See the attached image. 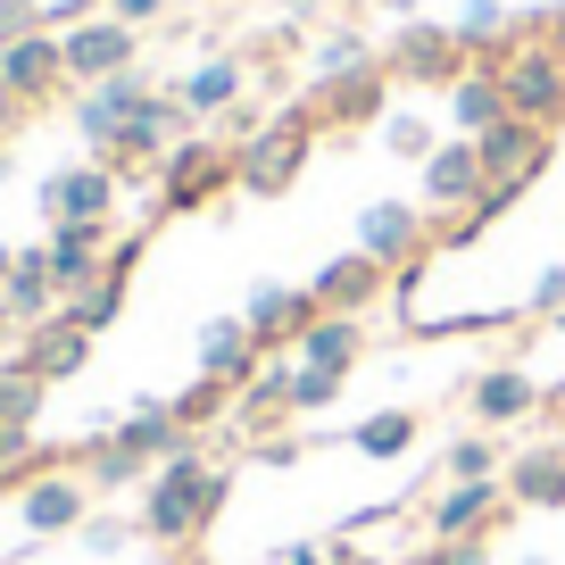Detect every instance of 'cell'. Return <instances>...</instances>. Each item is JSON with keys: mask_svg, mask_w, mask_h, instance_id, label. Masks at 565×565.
I'll list each match as a JSON object with an SVG mask.
<instances>
[{"mask_svg": "<svg viewBox=\"0 0 565 565\" xmlns=\"http://www.w3.org/2000/svg\"><path fill=\"white\" fill-rule=\"evenodd\" d=\"M225 499H233V466H216L209 449H175V458H159L150 466V482H141V541H159V548H192L200 532L225 515Z\"/></svg>", "mask_w": 565, "mask_h": 565, "instance_id": "obj_1", "label": "cell"}, {"mask_svg": "<svg viewBox=\"0 0 565 565\" xmlns=\"http://www.w3.org/2000/svg\"><path fill=\"white\" fill-rule=\"evenodd\" d=\"M317 108H291L282 125H258V134H242L233 141V192H249V200H282L291 183H300V167H308V150H317Z\"/></svg>", "mask_w": 565, "mask_h": 565, "instance_id": "obj_2", "label": "cell"}, {"mask_svg": "<svg viewBox=\"0 0 565 565\" xmlns=\"http://www.w3.org/2000/svg\"><path fill=\"white\" fill-rule=\"evenodd\" d=\"M233 192V141H209V134H183L175 150L159 159V200H150V216H200L216 209V200Z\"/></svg>", "mask_w": 565, "mask_h": 565, "instance_id": "obj_3", "label": "cell"}, {"mask_svg": "<svg viewBox=\"0 0 565 565\" xmlns=\"http://www.w3.org/2000/svg\"><path fill=\"white\" fill-rule=\"evenodd\" d=\"M499 92H508V117L532 125H565V42H508L499 51Z\"/></svg>", "mask_w": 565, "mask_h": 565, "instance_id": "obj_4", "label": "cell"}, {"mask_svg": "<svg viewBox=\"0 0 565 565\" xmlns=\"http://www.w3.org/2000/svg\"><path fill=\"white\" fill-rule=\"evenodd\" d=\"M475 67V58L458 51V34L449 25H424V18H407L399 34L383 42V75L391 84H424V92H449L458 75Z\"/></svg>", "mask_w": 565, "mask_h": 565, "instance_id": "obj_5", "label": "cell"}, {"mask_svg": "<svg viewBox=\"0 0 565 565\" xmlns=\"http://www.w3.org/2000/svg\"><path fill=\"white\" fill-rule=\"evenodd\" d=\"M482 150V183H541L557 167V125H532V117H499L491 134H475Z\"/></svg>", "mask_w": 565, "mask_h": 565, "instance_id": "obj_6", "label": "cell"}, {"mask_svg": "<svg viewBox=\"0 0 565 565\" xmlns=\"http://www.w3.org/2000/svg\"><path fill=\"white\" fill-rule=\"evenodd\" d=\"M58 58H67V84H108V75L141 67V34L100 9V18H84V25L58 34Z\"/></svg>", "mask_w": 565, "mask_h": 565, "instance_id": "obj_7", "label": "cell"}, {"mask_svg": "<svg viewBox=\"0 0 565 565\" xmlns=\"http://www.w3.org/2000/svg\"><path fill=\"white\" fill-rule=\"evenodd\" d=\"M150 100V67H125V75H108V84H92L84 100H75V134H84V159H117V134H125V117Z\"/></svg>", "mask_w": 565, "mask_h": 565, "instance_id": "obj_8", "label": "cell"}, {"mask_svg": "<svg viewBox=\"0 0 565 565\" xmlns=\"http://www.w3.org/2000/svg\"><path fill=\"white\" fill-rule=\"evenodd\" d=\"M317 317L324 308H317L308 282H258V291L242 300V324H249V341H258L266 358H291V341H300Z\"/></svg>", "mask_w": 565, "mask_h": 565, "instance_id": "obj_9", "label": "cell"}, {"mask_svg": "<svg viewBox=\"0 0 565 565\" xmlns=\"http://www.w3.org/2000/svg\"><path fill=\"white\" fill-rule=\"evenodd\" d=\"M84 515H92V482L75 475V466H51V475H34V482L18 491V524H25V541L84 532Z\"/></svg>", "mask_w": 565, "mask_h": 565, "instance_id": "obj_10", "label": "cell"}, {"mask_svg": "<svg viewBox=\"0 0 565 565\" xmlns=\"http://www.w3.org/2000/svg\"><path fill=\"white\" fill-rule=\"evenodd\" d=\"M308 291H317V308H333V317H374V308L391 300V266L366 258V249H341L333 266L308 275Z\"/></svg>", "mask_w": 565, "mask_h": 565, "instance_id": "obj_11", "label": "cell"}, {"mask_svg": "<svg viewBox=\"0 0 565 565\" xmlns=\"http://www.w3.org/2000/svg\"><path fill=\"white\" fill-rule=\"evenodd\" d=\"M508 508H515V499H508V482H499V475H482V482H449V491L424 508V532H433V541H482V532H491Z\"/></svg>", "mask_w": 565, "mask_h": 565, "instance_id": "obj_12", "label": "cell"}, {"mask_svg": "<svg viewBox=\"0 0 565 565\" xmlns=\"http://www.w3.org/2000/svg\"><path fill=\"white\" fill-rule=\"evenodd\" d=\"M108 209H117V167L84 159V167L42 175V216L51 225H108Z\"/></svg>", "mask_w": 565, "mask_h": 565, "instance_id": "obj_13", "label": "cell"}, {"mask_svg": "<svg viewBox=\"0 0 565 565\" xmlns=\"http://www.w3.org/2000/svg\"><path fill=\"white\" fill-rule=\"evenodd\" d=\"M358 249L383 266H407L433 249V216L416 209V200H374V209H358Z\"/></svg>", "mask_w": 565, "mask_h": 565, "instance_id": "obj_14", "label": "cell"}, {"mask_svg": "<svg viewBox=\"0 0 565 565\" xmlns=\"http://www.w3.org/2000/svg\"><path fill=\"white\" fill-rule=\"evenodd\" d=\"M192 134V108L175 100V92H150V100L134 108V117H125V134H117V159L108 167H159L167 150H175V141Z\"/></svg>", "mask_w": 565, "mask_h": 565, "instance_id": "obj_15", "label": "cell"}, {"mask_svg": "<svg viewBox=\"0 0 565 565\" xmlns=\"http://www.w3.org/2000/svg\"><path fill=\"white\" fill-rule=\"evenodd\" d=\"M58 282H51V249H18V266H9V282H0V324L9 333H34V324H51L58 317Z\"/></svg>", "mask_w": 565, "mask_h": 565, "instance_id": "obj_16", "label": "cell"}, {"mask_svg": "<svg viewBox=\"0 0 565 565\" xmlns=\"http://www.w3.org/2000/svg\"><path fill=\"white\" fill-rule=\"evenodd\" d=\"M92 341H100V333H84V324L58 308L51 324H34V333L18 341V366H25V374H42V383L58 391V383H75V374L92 366Z\"/></svg>", "mask_w": 565, "mask_h": 565, "instance_id": "obj_17", "label": "cell"}, {"mask_svg": "<svg viewBox=\"0 0 565 565\" xmlns=\"http://www.w3.org/2000/svg\"><path fill=\"white\" fill-rule=\"evenodd\" d=\"M0 84L18 92L25 108L58 100V84H67V58H58V34H18V42H0Z\"/></svg>", "mask_w": 565, "mask_h": 565, "instance_id": "obj_18", "label": "cell"}, {"mask_svg": "<svg viewBox=\"0 0 565 565\" xmlns=\"http://www.w3.org/2000/svg\"><path fill=\"white\" fill-rule=\"evenodd\" d=\"M475 200H482V150L458 134V141H441V150L424 159V200L416 209L441 216V209H475Z\"/></svg>", "mask_w": 565, "mask_h": 565, "instance_id": "obj_19", "label": "cell"}, {"mask_svg": "<svg viewBox=\"0 0 565 565\" xmlns=\"http://www.w3.org/2000/svg\"><path fill=\"white\" fill-rule=\"evenodd\" d=\"M391 117V75L358 67V75H317V125H383Z\"/></svg>", "mask_w": 565, "mask_h": 565, "instance_id": "obj_20", "label": "cell"}, {"mask_svg": "<svg viewBox=\"0 0 565 565\" xmlns=\"http://www.w3.org/2000/svg\"><path fill=\"white\" fill-rule=\"evenodd\" d=\"M125 449H134L141 466H159V458H175V449H192L200 433H183V416H175V399H134L117 424H108Z\"/></svg>", "mask_w": 565, "mask_h": 565, "instance_id": "obj_21", "label": "cell"}, {"mask_svg": "<svg viewBox=\"0 0 565 565\" xmlns=\"http://www.w3.org/2000/svg\"><path fill=\"white\" fill-rule=\"evenodd\" d=\"M51 282H58V300H75V291H84L92 275H100L108 266V249H117V233L108 225H51Z\"/></svg>", "mask_w": 565, "mask_h": 565, "instance_id": "obj_22", "label": "cell"}, {"mask_svg": "<svg viewBox=\"0 0 565 565\" xmlns=\"http://www.w3.org/2000/svg\"><path fill=\"white\" fill-rule=\"evenodd\" d=\"M466 407H475V424H482V433H508V424H524L532 407H541V383H532L524 366H491V374H475Z\"/></svg>", "mask_w": 565, "mask_h": 565, "instance_id": "obj_23", "label": "cell"}, {"mask_svg": "<svg viewBox=\"0 0 565 565\" xmlns=\"http://www.w3.org/2000/svg\"><path fill=\"white\" fill-rule=\"evenodd\" d=\"M499 482H508V499H515V508L557 515V508H565V449H557V441H548V449H515Z\"/></svg>", "mask_w": 565, "mask_h": 565, "instance_id": "obj_24", "label": "cell"}, {"mask_svg": "<svg viewBox=\"0 0 565 565\" xmlns=\"http://www.w3.org/2000/svg\"><path fill=\"white\" fill-rule=\"evenodd\" d=\"M258 366H266V350L249 341V324H242V317H209V324H200V374H216V383L242 391Z\"/></svg>", "mask_w": 565, "mask_h": 565, "instance_id": "obj_25", "label": "cell"}, {"mask_svg": "<svg viewBox=\"0 0 565 565\" xmlns=\"http://www.w3.org/2000/svg\"><path fill=\"white\" fill-rule=\"evenodd\" d=\"M291 358H300V366H324V374H358V358H366V317H333V308H324V317L291 341Z\"/></svg>", "mask_w": 565, "mask_h": 565, "instance_id": "obj_26", "label": "cell"}, {"mask_svg": "<svg viewBox=\"0 0 565 565\" xmlns=\"http://www.w3.org/2000/svg\"><path fill=\"white\" fill-rule=\"evenodd\" d=\"M499 117H508V92H499V67H491V58H475V67H466L458 84H449V125H458V134L475 141V134H491Z\"/></svg>", "mask_w": 565, "mask_h": 565, "instance_id": "obj_27", "label": "cell"}, {"mask_svg": "<svg viewBox=\"0 0 565 565\" xmlns=\"http://www.w3.org/2000/svg\"><path fill=\"white\" fill-rule=\"evenodd\" d=\"M75 475L92 482V499H108V491H134V482H150V466H141L134 449L117 441V433H92V441L75 449Z\"/></svg>", "mask_w": 565, "mask_h": 565, "instance_id": "obj_28", "label": "cell"}, {"mask_svg": "<svg viewBox=\"0 0 565 565\" xmlns=\"http://www.w3.org/2000/svg\"><path fill=\"white\" fill-rule=\"evenodd\" d=\"M449 34H458L466 58H491V67H499V51H508L515 18H508V0H466L458 18H449Z\"/></svg>", "mask_w": 565, "mask_h": 565, "instance_id": "obj_29", "label": "cell"}, {"mask_svg": "<svg viewBox=\"0 0 565 565\" xmlns=\"http://www.w3.org/2000/svg\"><path fill=\"white\" fill-rule=\"evenodd\" d=\"M416 433H424L416 407H383V416H366V424L350 433V449H358V458H374V466H391V458H407V449H416Z\"/></svg>", "mask_w": 565, "mask_h": 565, "instance_id": "obj_30", "label": "cell"}, {"mask_svg": "<svg viewBox=\"0 0 565 565\" xmlns=\"http://www.w3.org/2000/svg\"><path fill=\"white\" fill-rule=\"evenodd\" d=\"M175 100L192 108V117H216V108H233V100H242V58H200V67L175 84Z\"/></svg>", "mask_w": 565, "mask_h": 565, "instance_id": "obj_31", "label": "cell"}, {"mask_svg": "<svg viewBox=\"0 0 565 565\" xmlns=\"http://www.w3.org/2000/svg\"><path fill=\"white\" fill-rule=\"evenodd\" d=\"M383 150L407 159V167H424L433 150H441V134H433V117H416V108H391V117H383Z\"/></svg>", "mask_w": 565, "mask_h": 565, "instance_id": "obj_32", "label": "cell"}, {"mask_svg": "<svg viewBox=\"0 0 565 565\" xmlns=\"http://www.w3.org/2000/svg\"><path fill=\"white\" fill-rule=\"evenodd\" d=\"M42 399H51V383L9 358V366H0V424H42Z\"/></svg>", "mask_w": 565, "mask_h": 565, "instance_id": "obj_33", "label": "cell"}, {"mask_svg": "<svg viewBox=\"0 0 565 565\" xmlns=\"http://www.w3.org/2000/svg\"><path fill=\"white\" fill-rule=\"evenodd\" d=\"M175 416H183V433H209V424H225V416H233V383L200 374L192 391H175Z\"/></svg>", "mask_w": 565, "mask_h": 565, "instance_id": "obj_34", "label": "cell"}, {"mask_svg": "<svg viewBox=\"0 0 565 565\" xmlns=\"http://www.w3.org/2000/svg\"><path fill=\"white\" fill-rule=\"evenodd\" d=\"M358 67H383V51H374L358 25H333V34L317 42V75H358Z\"/></svg>", "mask_w": 565, "mask_h": 565, "instance_id": "obj_35", "label": "cell"}, {"mask_svg": "<svg viewBox=\"0 0 565 565\" xmlns=\"http://www.w3.org/2000/svg\"><path fill=\"white\" fill-rule=\"evenodd\" d=\"M441 466H449V482H482V475H508V458H499V441H491V433H458Z\"/></svg>", "mask_w": 565, "mask_h": 565, "instance_id": "obj_36", "label": "cell"}, {"mask_svg": "<svg viewBox=\"0 0 565 565\" xmlns=\"http://www.w3.org/2000/svg\"><path fill=\"white\" fill-rule=\"evenodd\" d=\"M341 383H350V374H324V366H300V358H291V416H317V407H333L341 399Z\"/></svg>", "mask_w": 565, "mask_h": 565, "instance_id": "obj_37", "label": "cell"}, {"mask_svg": "<svg viewBox=\"0 0 565 565\" xmlns=\"http://www.w3.org/2000/svg\"><path fill=\"white\" fill-rule=\"evenodd\" d=\"M134 541H141V524H125V515H84V548L92 557H125Z\"/></svg>", "mask_w": 565, "mask_h": 565, "instance_id": "obj_38", "label": "cell"}, {"mask_svg": "<svg viewBox=\"0 0 565 565\" xmlns=\"http://www.w3.org/2000/svg\"><path fill=\"white\" fill-rule=\"evenodd\" d=\"M416 565H491V532H482V541H433Z\"/></svg>", "mask_w": 565, "mask_h": 565, "instance_id": "obj_39", "label": "cell"}, {"mask_svg": "<svg viewBox=\"0 0 565 565\" xmlns=\"http://www.w3.org/2000/svg\"><path fill=\"white\" fill-rule=\"evenodd\" d=\"M300 433H291V424H282V433H266V441H249V458H258V466H300Z\"/></svg>", "mask_w": 565, "mask_h": 565, "instance_id": "obj_40", "label": "cell"}, {"mask_svg": "<svg viewBox=\"0 0 565 565\" xmlns=\"http://www.w3.org/2000/svg\"><path fill=\"white\" fill-rule=\"evenodd\" d=\"M565 308V266H548L541 282H532V300H524V317H557Z\"/></svg>", "mask_w": 565, "mask_h": 565, "instance_id": "obj_41", "label": "cell"}, {"mask_svg": "<svg viewBox=\"0 0 565 565\" xmlns=\"http://www.w3.org/2000/svg\"><path fill=\"white\" fill-rule=\"evenodd\" d=\"M42 25V0H0V42H18Z\"/></svg>", "mask_w": 565, "mask_h": 565, "instance_id": "obj_42", "label": "cell"}, {"mask_svg": "<svg viewBox=\"0 0 565 565\" xmlns=\"http://www.w3.org/2000/svg\"><path fill=\"white\" fill-rule=\"evenodd\" d=\"M159 9H167V0H108V18L134 25V34H141V25H159Z\"/></svg>", "mask_w": 565, "mask_h": 565, "instance_id": "obj_43", "label": "cell"}, {"mask_svg": "<svg viewBox=\"0 0 565 565\" xmlns=\"http://www.w3.org/2000/svg\"><path fill=\"white\" fill-rule=\"evenodd\" d=\"M18 125H25V100H18L9 84H0V134H18Z\"/></svg>", "mask_w": 565, "mask_h": 565, "instance_id": "obj_44", "label": "cell"}, {"mask_svg": "<svg viewBox=\"0 0 565 565\" xmlns=\"http://www.w3.org/2000/svg\"><path fill=\"white\" fill-rule=\"evenodd\" d=\"M366 9H383V18H399V25L416 18V0H366Z\"/></svg>", "mask_w": 565, "mask_h": 565, "instance_id": "obj_45", "label": "cell"}, {"mask_svg": "<svg viewBox=\"0 0 565 565\" xmlns=\"http://www.w3.org/2000/svg\"><path fill=\"white\" fill-rule=\"evenodd\" d=\"M9 266H18V249H9V242H0V282H9Z\"/></svg>", "mask_w": 565, "mask_h": 565, "instance_id": "obj_46", "label": "cell"}, {"mask_svg": "<svg viewBox=\"0 0 565 565\" xmlns=\"http://www.w3.org/2000/svg\"><path fill=\"white\" fill-rule=\"evenodd\" d=\"M515 565H548V557H515Z\"/></svg>", "mask_w": 565, "mask_h": 565, "instance_id": "obj_47", "label": "cell"}, {"mask_svg": "<svg viewBox=\"0 0 565 565\" xmlns=\"http://www.w3.org/2000/svg\"><path fill=\"white\" fill-rule=\"evenodd\" d=\"M557 333H565V308H557Z\"/></svg>", "mask_w": 565, "mask_h": 565, "instance_id": "obj_48", "label": "cell"}]
</instances>
